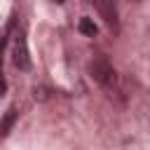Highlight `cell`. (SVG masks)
<instances>
[{
  "label": "cell",
  "mask_w": 150,
  "mask_h": 150,
  "mask_svg": "<svg viewBox=\"0 0 150 150\" xmlns=\"http://www.w3.org/2000/svg\"><path fill=\"white\" fill-rule=\"evenodd\" d=\"M12 61L16 68L28 70L30 68V56H28V45H26V35L19 33L14 38V47H12Z\"/></svg>",
  "instance_id": "cell-2"
},
{
  "label": "cell",
  "mask_w": 150,
  "mask_h": 150,
  "mask_svg": "<svg viewBox=\"0 0 150 150\" xmlns=\"http://www.w3.org/2000/svg\"><path fill=\"white\" fill-rule=\"evenodd\" d=\"M14 122H16V108H9L5 112V117H2V122H0V138L9 134V129L14 127Z\"/></svg>",
  "instance_id": "cell-5"
},
{
  "label": "cell",
  "mask_w": 150,
  "mask_h": 150,
  "mask_svg": "<svg viewBox=\"0 0 150 150\" xmlns=\"http://www.w3.org/2000/svg\"><path fill=\"white\" fill-rule=\"evenodd\" d=\"M96 9H98V14L103 16V21L110 26V28H120V21H117V9H115V5H112V0H89Z\"/></svg>",
  "instance_id": "cell-3"
},
{
  "label": "cell",
  "mask_w": 150,
  "mask_h": 150,
  "mask_svg": "<svg viewBox=\"0 0 150 150\" xmlns=\"http://www.w3.org/2000/svg\"><path fill=\"white\" fill-rule=\"evenodd\" d=\"M77 30H80L82 35H87V38H94V35L98 33V26L94 23V19L82 16V19H80V23H77Z\"/></svg>",
  "instance_id": "cell-4"
},
{
  "label": "cell",
  "mask_w": 150,
  "mask_h": 150,
  "mask_svg": "<svg viewBox=\"0 0 150 150\" xmlns=\"http://www.w3.org/2000/svg\"><path fill=\"white\" fill-rule=\"evenodd\" d=\"M89 73H91V77H94L101 87H105V89H112L115 82H117L115 68H112V63H110L105 56H94L91 63H89Z\"/></svg>",
  "instance_id": "cell-1"
},
{
  "label": "cell",
  "mask_w": 150,
  "mask_h": 150,
  "mask_svg": "<svg viewBox=\"0 0 150 150\" xmlns=\"http://www.w3.org/2000/svg\"><path fill=\"white\" fill-rule=\"evenodd\" d=\"M52 89H47V87H35L33 89V98L35 101H47V98H52Z\"/></svg>",
  "instance_id": "cell-6"
},
{
  "label": "cell",
  "mask_w": 150,
  "mask_h": 150,
  "mask_svg": "<svg viewBox=\"0 0 150 150\" xmlns=\"http://www.w3.org/2000/svg\"><path fill=\"white\" fill-rule=\"evenodd\" d=\"M5 87H7V84H5V77H2V70H0V94H5Z\"/></svg>",
  "instance_id": "cell-7"
}]
</instances>
